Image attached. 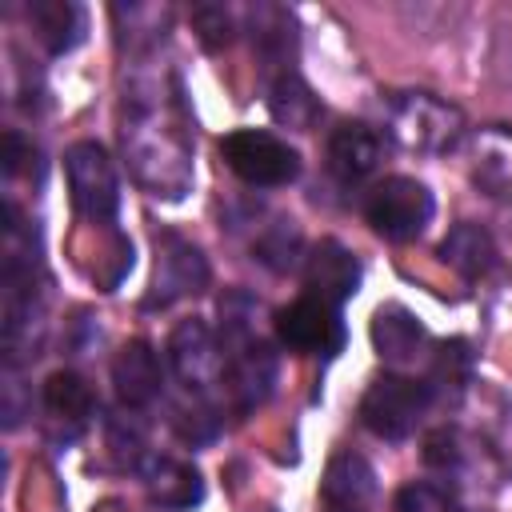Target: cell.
Segmentation results:
<instances>
[{"mask_svg":"<svg viewBox=\"0 0 512 512\" xmlns=\"http://www.w3.org/2000/svg\"><path fill=\"white\" fill-rule=\"evenodd\" d=\"M124 156L136 172V180L152 192V196H184L192 184V148L188 136L180 128V120L168 112L164 100H132L124 128Z\"/></svg>","mask_w":512,"mask_h":512,"instance_id":"obj_1","label":"cell"},{"mask_svg":"<svg viewBox=\"0 0 512 512\" xmlns=\"http://www.w3.org/2000/svg\"><path fill=\"white\" fill-rule=\"evenodd\" d=\"M388 132L408 152L440 156L464 140V112L432 92H396L388 100Z\"/></svg>","mask_w":512,"mask_h":512,"instance_id":"obj_2","label":"cell"},{"mask_svg":"<svg viewBox=\"0 0 512 512\" xmlns=\"http://www.w3.org/2000/svg\"><path fill=\"white\" fill-rule=\"evenodd\" d=\"M428 404H432V384L428 380L384 372V376H376L368 384V392L360 400V420L380 440H404L420 424Z\"/></svg>","mask_w":512,"mask_h":512,"instance_id":"obj_3","label":"cell"},{"mask_svg":"<svg viewBox=\"0 0 512 512\" xmlns=\"http://www.w3.org/2000/svg\"><path fill=\"white\" fill-rule=\"evenodd\" d=\"M224 164L252 188H280L292 184L300 172V156L288 140L260 132V128H236L220 140Z\"/></svg>","mask_w":512,"mask_h":512,"instance_id":"obj_4","label":"cell"},{"mask_svg":"<svg viewBox=\"0 0 512 512\" xmlns=\"http://www.w3.org/2000/svg\"><path fill=\"white\" fill-rule=\"evenodd\" d=\"M64 176H68L72 204L84 220H92V224L116 220L120 180H116V164L108 160V152L96 140H80L64 152Z\"/></svg>","mask_w":512,"mask_h":512,"instance_id":"obj_5","label":"cell"},{"mask_svg":"<svg viewBox=\"0 0 512 512\" xmlns=\"http://www.w3.org/2000/svg\"><path fill=\"white\" fill-rule=\"evenodd\" d=\"M168 368L192 396H212L228 376V352L204 320H180L168 336Z\"/></svg>","mask_w":512,"mask_h":512,"instance_id":"obj_6","label":"cell"},{"mask_svg":"<svg viewBox=\"0 0 512 512\" xmlns=\"http://www.w3.org/2000/svg\"><path fill=\"white\" fill-rule=\"evenodd\" d=\"M432 208H436L432 192L416 176H388L364 200V216H368V224L384 240H412V236H420L424 224L432 220Z\"/></svg>","mask_w":512,"mask_h":512,"instance_id":"obj_7","label":"cell"},{"mask_svg":"<svg viewBox=\"0 0 512 512\" xmlns=\"http://www.w3.org/2000/svg\"><path fill=\"white\" fill-rule=\"evenodd\" d=\"M276 336L292 352L332 356L344 344V324H340L332 304H324L316 296H300V300H292L288 308L276 312Z\"/></svg>","mask_w":512,"mask_h":512,"instance_id":"obj_8","label":"cell"},{"mask_svg":"<svg viewBox=\"0 0 512 512\" xmlns=\"http://www.w3.org/2000/svg\"><path fill=\"white\" fill-rule=\"evenodd\" d=\"M208 284V264L200 256V248H192L188 240L164 232L156 240V280H152V296L148 304H172L180 296H192Z\"/></svg>","mask_w":512,"mask_h":512,"instance_id":"obj_9","label":"cell"},{"mask_svg":"<svg viewBox=\"0 0 512 512\" xmlns=\"http://www.w3.org/2000/svg\"><path fill=\"white\" fill-rule=\"evenodd\" d=\"M468 176L484 196L512 204V128L508 124H488V128L472 132Z\"/></svg>","mask_w":512,"mask_h":512,"instance_id":"obj_10","label":"cell"},{"mask_svg":"<svg viewBox=\"0 0 512 512\" xmlns=\"http://www.w3.org/2000/svg\"><path fill=\"white\" fill-rule=\"evenodd\" d=\"M304 284H308V296L324 300V304H344L348 296H356L360 288V260L336 244V240H320L308 260H304Z\"/></svg>","mask_w":512,"mask_h":512,"instance_id":"obj_11","label":"cell"},{"mask_svg":"<svg viewBox=\"0 0 512 512\" xmlns=\"http://www.w3.org/2000/svg\"><path fill=\"white\" fill-rule=\"evenodd\" d=\"M112 388L124 408H144L164 388V364L144 340H128L112 360Z\"/></svg>","mask_w":512,"mask_h":512,"instance_id":"obj_12","label":"cell"},{"mask_svg":"<svg viewBox=\"0 0 512 512\" xmlns=\"http://www.w3.org/2000/svg\"><path fill=\"white\" fill-rule=\"evenodd\" d=\"M384 160V140L368 124H340L328 136V172L344 184H360Z\"/></svg>","mask_w":512,"mask_h":512,"instance_id":"obj_13","label":"cell"},{"mask_svg":"<svg viewBox=\"0 0 512 512\" xmlns=\"http://www.w3.org/2000/svg\"><path fill=\"white\" fill-rule=\"evenodd\" d=\"M372 348L384 364H416V356L428 348V332L408 308L384 304L372 316Z\"/></svg>","mask_w":512,"mask_h":512,"instance_id":"obj_14","label":"cell"},{"mask_svg":"<svg viewBox=\"0 0 512 512\" xmlns=\"http://www.w3.org/2000/svg\"><path fill=\"white\" fill-rule=\"evenodd\" d=\"M140 472H144V488H148V496H152L160 508L184 512V508L200 504V496H204V480H200V472H196L192 464L176 460V456H148V460L140 464Z\"/></svg>","mask_w":512,"mask_h":512,"instance_id":"obj_15","label":"cell"},{"mask_svg":"<svg viewBox=\"0 0 512 512\" xmlns=\"http://www.w3.org/2000/svg\"><path fill=\"white\" fill-rule=\"evenodd\" d=\"M440 260L464 276V280H480L492 272L496 264V240L488 236V228L480 224H456L444 240H440Z\"/></svg>","mask_w":512,"mask_h":512,"instance_id":"obj_16","label":"cell"},{"mask_svg":"<svg viewBox=\"0 0 512 512\" xmlns=\"http://www.w3.org/2000/svg\"><path fill=\"white\" fill-rule=\"evenodd\" d=\"M28 20L36 28V36L52 52H68L84 36V8L72 4V0H32L28 4Z\"/></svg>","mask_w":512,"mask_h":512,"instance_id":"obj_17","label":"cell"},{"mask_svg":"<svg viewBox=\"0 0 512 512\" xmlns=\"http://www.w3.org/2000/svg\"><path fill=\"white\" fill-rule=\"evenodd\" d=\"M372 492H376V472L368 468L364 456L340 452L328 464V472H324V500L332 508H360Z\"/></svg>","mask_w":512,"mask_h":512,"instance_id":"obj_18","label":"cell"},{"mask_svg":"<svg viewBox=\"0 0 512 512\" xmlns=\"http://www.w3.org/2000/svg\"><path fill=\"white\" fill-rule=\"evenodd\" d=\"M268 108H272V116H276L280 124H288V128H312V124H316V112H320L312 88H308L292 68H280V72L272 76V84H268Z\"/></svg>","mask_w":512,"mask_h":512,"instance_id":"obj_19","label":"cell"},{"mask_svg":"<svg viewBox=\"0 0 512 512\" xmlns=\"http://www.w3.org/2000/svg\"><path fill=\"white\" fill-rule=\"evenodd\" d=\"M44 408L52 420H68V424H84L92 412H96V396L88 388L84 376L76 372H52L44 380Z\"/></svg>","mask_w":512,"mask_h":512,"instance_id":"obj_20","label":"cell"},{"mask_svg":"<svg viewBox=\"0 0 512 512\" xmlns=\"http://www.w3.org/2000/svg\"><path fill=\"white\" fill-rule=\"evenodd\" d=\"M252 44L264 60L272 64H284L288 68V56L296 48V32H292V16L276 4H260L252 12Z\"/></svg>","mask_w":512,"mask_h":512,"instance_id":"obj_21","label":"cell"},{"mask_svg":"<svg viewBox=\"0 0 512 512\" xmlns=\"http://www.w3.org/2000/svg\"><path fill=\"white\" fill-rule=\"evenodd\" d=\"M396 512H464V504L444 484L416 480V484H404L396 492Z\"/></svg>","mask_w":512,"mask_h":512,"instance_id":"obj_22","label":"cell"},{"mask_svg":"<svg viewBox=\"0 0 512 512\" xmlns=\"http://www.w3.org/2000/svg\"><path fill=\"white\" fill-rule=\"evenodd\" d=\"M192 24H196V32H200V40H204V48H224V44H232V32H236V24H232V12L224 8V4H196L192 8Z\"/></svg>","mask_w":512,"mask_h":512,"instance_id":"obj_23","label":"cell"},{"mask_svg":"<svg viewBox=\"0 0 512 512\" xmlns=\"http://www.w3.org/2000/svg\"><path fill=\"white\" fill-rule=\"evenodd\" d=\"M464 372H468V348L460 344V340H452V344H444L440 352H436V360H432V392H436V384H464Z\"/></svg>","mask_w":512,"mask_h":512,"instance_id":"obj_24","label":"cell"},{"mask_svg":"<svg viewBox=\"0 0 512 512\" xmlns=\"http://www.w3.org/2000/svg\"><path fill=\"white\" fill-rule=\"evenodd\" d=\"M296 248H300V236H296V228H272L260 244H256V252H260V260H268L272 268H284V264H292V256H296Z\"/></svg>","mask_w":512,"mask_h":512,"instance_id":"obj_25","label":"cell"},{"mask_svg":"<svg viewBox=\"0 0 512 512\" xmlns=\"http://www.w3.org/2000/svg\"><path fill=\"white\" fill-rule=\"evenodd\" d=\"M424 460L432 464V468H456L460 464V440H456V432H432L428 440H424Z\"/></svg>","mask_w":512,"mask_h":512,"instance_id":"obj_26","label":"cell"},{"mask_svg":"<svg viewBox=\"0 0 512 512\" xmlns=\"http://www.w3.org/2000/svg\"><path fill=\"white\" fill-rule=\"evenodd\" d=\"M336 512H356V508H336Z\"/></svg>","mask_w":512,"mask_h":512,"instance_id":"obj_27","label":"cell"}]
</instances>
